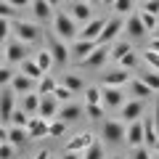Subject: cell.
Returning <instances> with one entry per match:
<instances>
[{
	"mask_svg": "<svg viewBox=\"0 0 159 159\" xmlns=\"http://www.w3.org/2000/svg\"><path fill=\"white\" fill-rule=\"evenodd\" d=\"M51 21H53V34H56L58 40H64V43H69V40H77V21H74L69 13L56 11Z\"/></svg>",
	"mask_w": 159,
	"mask_h": 159,
	"instance_id": "obj_1",
	"label": "cell"
},
{
	"mask_svg": "<svg viewBox=\"0 0 159 159\" xmlns=\"http://www.w3.org/2000/svg\"><path fill=\"white\" fill-rule=\"evenodd\" d=\"M11 27H13V32H16V40H21V43H34V40L40 37V27L34 21H27V19H13L11 21Z\"/></svg>",
	"mask_w": 159,
	"mask_h": 159,
	"instance_id": "obj_2",
	"label": "cell"
},
{
	"mask_svg": "<svg viewBox=\"0 0 159 159\" xmlns=\"http://www.w3.org/2000/svg\"><path fill=\"white\" fill-rule=\"evenodd\" d=\"M125 130H127V122H122V119H106L101 125V138L106 143H122L125 141Z\"/></svg>",
	"mask_w": 159,
	"mask_h": 159,
	"instance_id": "obj_3",
	"label": "cell"
},
{
	"mask_svg": "<svg viewBox=\"0 0 159 159\" xmlns=\"http://www.w3.org/2000/svg\"><path fill=\"white\" fill-rule=\"evenodd\" d=\"M125 29V21L119 16H114V19H106V24H103V29H101V34H98V45H111V43H117V37H119V32Z\"/></svg>",
	"mask_w": 159,
	"mask_h": 159,
	"instance_id": "obj_4",
	"label": "cell"
},
{
	"mask_svg": "<svg viewBox=\"0 0 159 159\" xmlns=\"http://www.w3.org/2000/svg\"><path fill=\"white\" fill-rule=\"evenodd\" d=\"M101 103L106 109H119L125 103V93L119 85H101Z\"/></svg>",
	"mask_w": 159,
	"mask_h": 159,
	"instance_id": "obj_5",
	"label": "cell"
},
{
	"mask_svg": "<svg viewBox=\"0 0 159 159\" xmlns=\"http://www.w3.org/2000/svg\"><path fill=\"white\" fill-rule=\"evenodd\" d=\"M48 51H51V56H53V64H58V66H64V64H69L72 61V56H69V45L64 43V40H58L56 34H51L48 37Z\"/></svg>",
	"mask_w": 159,
	"mask_h": 159,
	"instance_id": "obj_6",
	"label": "cell"
},
{
	"mask_svg": "<svg viewBox=\"0 0 159 159\" xmlns=\"http://www.w3.org/2000/svg\"><path fill=\"white\" fill-rule=\"evenodd\" d=\"M106 58H109V45H96L80 64H82V66H88V69H98V66H103V64H106Z\"/></svg>",
	"mask_w": 159,
	"mask_h": 159,
	"instance_id": "obj_7",
	"label": "cell"
},
{
	"mask_svg": "<svg viewBox=\"0 0 159 159\" xmlns=\"http://www.w3.org/2000/svg\"><path fill=\"white\" fill-rule=\"evenodd\" d=\"M3 53H6V64H21L24 58H27V43H21V40H11Z\"/></svg>",
	"mask_w": 159,
	"mask_h": 159,
	"instance_id": "obj_8",
	"label": "cell"
},
{
	"mask_svg": "<svg viewBox=\"0 0 159 159\" xmlns=\"http://www.w3.org/2000/svg\"><path fill=\"white\" fill-rule=\"evenodd\" d=\"M122 111V122H133V119H141L143 117V98H130L119 106Z\"/></svg>",
	"mask_w": 159,
	"mask_h": 159,
	"instance_id": "obj_9",
	"label": "cell"
},
{
	"mask_svg": "<svg viewBox=\"0 0 159 159\" xmlns=\"http://www.w3.org/2000/svg\"><path fill=\"white\" fill-rule=\"evenodd\" d=\"M37 88V80H32V77H27L24 72H13V77H11V90L16 93V96H24V93H29V90H34Z\"/></svg>",
	"mask_w": 159,
	"mask_h": 159,
	"instance_id": "obj_10",
	"label": "cell"
},
{
	"mask_svg": "<svg viewBox=\"0 0 159 159\" xmlns=\"http://www.w3.org/2000/svg\"><path fill=\"white\" fill-rule=\"evenodd\" d=\"M13 109H16V93L13 90H3L0 93V122H3V125L11 122Z\"/></svg>",
	"mask_w": 159,
	"mask_h": 159,
	"instance_id": "obj_11",
	"label": "cell"
},
{
	"mask_svg": "<svg viewBox=\"0 0 159 159\" xmlns=\"http://www.w3.org/2000/svg\"><path fill=\"white\" fill-rule=\"evenodd\" d=\"M96 45H98L96 40H82V37H77V40H72V45H69V56H72L74 61H82V58H85Z\"/></svg>",
	"mask_w": 159,
	"mask_h": 159,
	"instance_id": "obj_12",
	"label": "cell"
},
{
	"mask_svg": "<svg viewBox=\"0 0 159 159\" xmlns=\"http://www.w3.org/2000/svg\"><path fill=\"white\" fill-rule=\"evenodd\" d=\"M125 141H127V146H130V148L143 146V122H141V119H133V122H127Z\"/></svg>",
	"mask_w": 159,
	"mask_h": 159,
	"instance_id": "obj_13",
	"label": "cell"
},
{
	"mask_svg": "<svg viewBox=\"0 0 159 159\" xmlns=\"http://www.w3.org/2000/svg\"><path fill=\"white\" fill-rule=\"evenodd\" d=\"M125 32H127V37H130V40H141L143 34H146V27H143V21H141V16H138V11H135V13H127Z\"/></svg>",
	"mask_w": 159,
	"mask_h": 159,
	"instance_id": "obj_14",
	"label": "cell"
},
{
	"mask_svg": "<svg viewBox=\"0 0 159 159\" xmlns=\"http://www.w3.org/2000/svg\"><path fill=\"white\" fill-rule=\"evenodd\" d=\"M141 122H143V146L154 151V146H157V141H159L157 122H154V117H146V119H141Z\"/></svg>",
	"mask_w": 159,
	"mask_h": 159,
	"instance_id": "obj_15",
	"label": "cell"
},
{
	"mask_svg": "<svg viewBox=\"0 0 159 159\" xmlns=\"http://www.w3.org/2000/svg\"><path fill=\"white\" fill-rule=\"evenodd\" d=\"M103 24H106V19H90V21L82 24V29L77 32V37H82V40H98Z\"/></svg>",
	"mask_w": 159,
	"mask_h": 159,
	"instance_id": "obj_16",
	"label": "cell"
},
{
	"mask_svg": "<svg viewBox=\"0 0 159 159\" xmlns=\"http://www.w3.org/2000/svg\"><path fill=\"white\" fill-rule=\"evenodd\" d=\"M69 16H72L77 24H85V21L93 19V6L85 3V0H77V3L72 6V11H69Z\"/></svg>",
	"mask_w": 159,
	"mask_h": 159,
	"instance_id": "obj_17",
	"label": "cell"
},
{
	"mask_svg": "<svg viewBox=\"0 0 159 159\" xmlns=\"http://www.w3.org/2000/svg\"><path fill=\"white\" fill-rule=\"evenodd\" d=\"M93 141H96L93 133H77L74 138H69V141H66V146H64V148H66V151H80V154H82Z\"/></svg>",
	"mask_w": 159,
	"mask_h": 159,
	"instance_id": "obj_18",
	"label": "cell"
},
{
	"mask_svg": "<svg viewBox=\"0 0 159 159\" xmlns=\"http://www.w3.org/2000/svg\"><path fill=\"white\" fill-rule=\"evenodd\" d=\"M58 119H64V122H77V119H82L85 117V109L82 106H74V103H64V106H58V114H56Z\"/></svg>",
	"mask_w": 159,
	"mask_h": 159,
	"instance_id": "obj_19",
	"label": "cell"
},
{
	"mask_svg": "<svg viewBox=\"0 0 159 159\" xmlns=\"http://www.w3.org/2000/svg\"><path fill=\"white\" fill-rule=\"evenodd\" d=\"M37 114L43 119H53L58 114V101L53 96H40V106H37Z\"/></svg>",
	"mask_w": 159,
	"mask_h": 159,
	"instance_id": "obj_20",
	"label": "cell"
},
{
	"mask_svg": "<svg viewBox=\"0 0 159 159\" xmlns=\"http://www.w3.org/2000/svg\"><path fill=\"white\" fill-rule=\"evenodd\" d=\"M32 13H34V19H37V21H51L53 19V6L51 3H48V0H32Z\"/></svg>",
	"mask_w": 159,
	"mask_h": 159,
	"instance_id": "obj_21",
	"label": "cell"
},
{
	"mask_svg": "<svg viewBox=\"0 0 159 159\" xmlns=\"http://www.w3.org/2000/svg\"><path fill=\"white\" fill-rule=\"evenodd\" d=\"M48 122H51V119H43L40 114L32 117V119H29V125H27L29 138H48Z\"/></svg>",
	"mask_w": 159,
	"mask_h": 159,
	"instance_id": "obj_22",
	"label": "cell"
},
{
	"mask_svg": "<svg viewBox=\"0 0 159 159\" xmlns=\"http://www.w3.org/2000/svg\"><path fill=\"white\" fill-rule=\"evenodd\" d=\"M127 82H130V72H127V69H114V72H106L103 74V85H127Z\"/></svg>",
	"mask_w": 159,
	"mask_h": 159,
	"instance_id": "obj_23",
	"label": "cell"
},
{
	"mask_svg": "<svg viewBox=\"0 0 159 159\" xmlns=\"http://www.w3.org/2000/svg\"><path fill=\"white\" fill-rule=\"evenodd\" d=\"M58 82H61V85H66L72 93H82V90H85V80L80 77V74H74V72L64 74V77L58 80Z\"/></svg>",
	"mask_w": 159,
	"mask_h": 159,
	"instance_id": "obj_24",
	"label": "cell"
},
{
	"mask_svg": "<svg viewBox=\"0 0 159 159\" xmlns=\"http://www.w3.org/2000/svg\"><path fill=\"white\" fill-rule=\"evenodd\" d=\"M130 96H135V98H148V96H154V90L143 82L141 77H133V80H130Z\"/></svg>",
	"mask_w": 159,
	"mask_h": 159,
	"instance_id": "obj_25",
	"label": "cell"
},
{
	"mask_svg": "<svg viewBox=\"0 0 159 159\" xmlns=\"http://www.w3.org/2000/svg\"><path fill=\"white\" fill-rule=\"evenodd\" d=\"M24 141H29L27 127H16V125L8 127V143H13L16 148H21V143H24Z\"/></svg>",
	"mask_w": 159,
	"mask_h": 159,
	"instance_id": "obj_26",
	"label": "cell"
},
{
	"mask_svg": "<svg viewBox=\"0 0 159 159\" xmlns=\"http://www.w3.org/2000/svg\"><path fill=\"white\" fill-rule=\"evenodd\" d=\"M56 85H58V80H56V77H51V74L45 72L43 77L37 80V93H40V96H51V93L56 90Z\"/></svg>",
	"mask_w": 159,
	"mask_h": 159,
	"instance_id": "obj_27",
	"label": "cell"
},
{
	"mask_svg": "<svg viewBox=\"0 0 159 159\" xmlns=\"http://www.w3.org/2000/svg\"><path fill=\"white\" fill-rule=\"evenodd\" d=\"M37 106H40V93L37 90H29V93H24V98H21V109L27 114H37Z\"/></svg>",
	"mask_w": 159,
	"mask_h": 159,
	"instance_id": "obj_28",
	"label": "cell"
},
{
	"mask_svg": "<svg viewBox=\"0 0 159 159\" xmlns=\"http://www.w3.org/2000/svg\"><path fill=\"white\" fill-rule=\"evenodd\" d=\"M19 66H21V72L27 74V77H32V80H40V77H43V74H45V72H43V69L37 66V64H34V58H24V61L19 64Z\"/></svg>",
	"mask_w": 159,
	"mask_h": 159,
	"instance_id": "obj_29",
	"label": "cell"
},
{
	"mask_svg": "<svg viewBox=\"0 0 159 159\" xmlns=\"http://www.w3.org/2000/svg\"><path fill=\"white\" fill-rule=\"evenodd\" d=\"M34 64H37L43 72H51L56 64H53V56H51V51H37L34 53Z\"/></svg>",
	"mask_w": 159,
	"mask_h": 159,
	"instance_id": "obj_30",
	"label": "cell"
},
{
	"mask_svg": "<svg viewBox=\"0 0 159 159\" xmlns=\"http://www.w3.org/2000/svg\"><path fill=\"white\" fill-rule=\"evenodd\" d=\"M82 159H106V154H103V143L101 141H93L90 146L82 151Z\"/></svg>",
	"mask_w": 159,
	"mask_h": 159,
	"instance_id": "obj_31",
	"label": "cell"
},
{
	"mask_svg": "<svg viewBox=\"0 0 159 159\" xmlns=\"http://www.w3.org/2000/svg\"><path fill=\"white\" fill-rule=\"evenodd\" d=\"M133 45L127 43V40H122V43H117V45H109V58H114V61H119V58L125 56V53H130Z\"/></svg>",
	"mask_w": 159,
	"mask_h": 159,
	"instance_id": "obj_32",
	"label": "cell"
},
{
	"mask_svg": "<svg viewBox=\"0 0 159 159\" xmlns=\"http://www.w3.org/2000/svg\"><path fill=\"white\" fill-rule=\"evenodd\" d=\"M64 133H66V122L58 117H53L51 122H48V138H61Z\"/></svg>",
	"mask_w": 159,
	"mask_h": 159,
	"instance_id": "obj_33",
	"label": "cell"
},
{
	"mask_svg": "<svg viewBox=\"0 0 159 159\" xmlns=\"http://www.w3.org/2000/svg\"><path fill=\"white\" fill-rule=\"evenodd\" d=\"M103 114H106V106H103V103H85V117H88V119L98 122Z\"/></svg>",
	"mask_w": 159,
	"mask_h": 159,
	"instance_id": "obj_34",
	"label": "cell"
},
{
	"mask_svg": "<svg viewBox=\"0 0 159 159\" xmlns=\"http://www.w3.org/2000/svg\"><path fill=\"white\" fill-rule=\"evenodd\" d=\"M138 16H141V21H143V27H146V32H154V29L159 27V16L157 13H148V11H138Z\"/></svg>",
	"mask_w": 159,
	"mask_h": 159,
	"instance_id": "obj_35",
	"label": "cell"
},
{
	"mask_svg": "<svg viewBox=\"0 0 159 159\" xmlns=\"http://www.w3.org/2000/svg\"><path fill=\"white\" fill-rule=\"evenodd\" d=\"M29 119H32V114H27L21 106H19V109H13V114H11V125H16V127H27V125H29Z\"/></svg>",
	"mask_w": 159,
	"mask_h": 159,
	"instance_id": "obj_36",
	"label": "cell"
},
{
	"mask_svg": "<svg viewBox=\"0 0 159 159\" xmlns=\"http://www.w3.org/2000/svg\"><path fill=\"white\" fill-rule=\"evenodd\" d=\"M138 77H141V80L146 82L148 88H151L154 93H159V72H154V69H146V72H143V74H138Z\"/></svg>",
	"mask_w": 159,
	"mask_h": 159,
	"instance_id": "obj_37",
	"label": "cell"
},
{
	"mask_svg": "<svg viewBox=\"0 0 159 159\" xmlns=\"http://www.w3.org/2000/svg\"><path fill=\"white\" fill-rule=\"evenodd\" d=\"M11 21H13V19H6V16H0V45H3V43H8V37H11V32H13Z\"/></svg>",
	"mask_w": 159,
	"mask_h": 159,
	"instance_id": "obj_38",
	"label": "cell"
},
{
	"mask_svg": "<svg viewBox=\"0 0 159 159\" xmlns=\"http://www.w3.org/2000/svg\"><path fill=\"white\" fill-rule=\"evenodd\" d=\"M51 96L56 98V101H64V103H69V101H72V96H74V93L69 90L66 85H61V82H58V85H56V90H53Z\"/></svg>",
	"mask_w": 159,
	"mask_h": 159,
	"instance_id": "obj_39",
	"label": "cell"
},
{
	"mask_svg": "<svg viewBox=\"0 0 159 159\" xmlns=\"http://www.w3.org/2000/svg\"><path fill=\"white\" fill-rule=\"evenodd\" d=\"M117 64H119V66H122V69H127V72H130V69H135V66H138V56H135V51L125 53V56L119 58Z\"/></svg>",
	"mask_w": 159,
	"mask_h": 159,
	"instance_id": "obj_40",
	"label": "cell"
},
{
	"mask_svg": "<svg viewBox=\"0 0 159 159\" xmlns=\"http://www.w3.org/2000/svg\"><path fill=\"white\" fill-rule=\"evenodd\" d=\"M143 61H146L148 69H154V72H159V53L151 51V48H146V53H143Z\"/></svg>",
	"mask_w": 159,
	"mask_h": 159,
	"instance_id": "obj_41",
	"label": "cell"
},
{
	"mask_svg": "<svg viewBox=\"0 0 159 159\" xmlns=\"http://www.w3.org/2000/svg\"><path fill=\"white\" fill-rule=\"evenodd\" d=\"M85 103H101V88L88 85L85 88Z\"/></svg>",
	"mask_w": 159,
	"mask_h": 159,
	"instance_id": "obj_42",
	"label": "cell"
},
{
	"mask_svg": "<svg viewBox=\"0 0 159 159\" xmlns=\"http://www.w3.org/2000/svg\"><path fill=\"white\" fill-rule=\"evenodd\" d=\"M0 159H16V146L8 141L0 143Z\"/></svg>",
	"mask_w": 159,
	"mask_h": 159,
	"instance_id": "obj_43",
	"label": "cell"
},
{
	"mask_svg": "<svg viewBox=\"0 0 159 159\" xmlns=\"http://www.w3.org/2000/svg\"><path fill=\"white\" fill-rule=\"evenodd\" d=\"M0 16H6V19H16L19 11L11 6V3H6V0H0Z\"/></svg>",
	"mask_w": 159,
	"mask_h": 159,
	"instance_id": "obj_44",
	"label": "cell"
},
{
	"mask_svg": "<svg viewBox=\"0 0 159 159\" xmlns=\"http://www.w3.org/2000/svg\"><path fill=\"white\" fill-rule=\"evenodd\" d=\"M11 77H13L11 66H6V64H0V88H6V85H11Z\"/></svg>",
	"mask_w": 159,
	"mask_h": 159,
	"instance_id": "obj_45",
	"label": "cell"
},
{
	"mask_svg": "<svg viewBox=\"0 0 159 159\" xmlns=\"http://www.w3.org/2000/svg\"><path fill=\"white\" fill-rule=\"evenodd\" d=\"M111 8L117 13H127V11H133V0H114Z\"/></svg>",
	"mask_w": 159,
	"mask_h": 159,
	"instance_id": "obj_46",
	"label": "cell"
},
{
	"mask_svg": "<svg viewBox=\"0 0 159 159\" xmlns=\"http://www.w3.org/2000/svg\"><path fill=\"white\" fill-rule=\"evenodd\" d=\"M133 159H151V148H146V146L133 148Z\"/></svg>",
	"mask_w": 159,
	"mask_h": 159,
	"instance_id": "obj_47",
	"label": "cell"
},
{
	"mask_svg": "<svg viewBox=\"0 0 159 159\" xmlns=\"http://www.w3.org/2000/svg\"><path fill=\"white\" fill-rule=\"evenodd\" d=\"M141 6H143V11L157 13V16H159V0H146V3H141Z\"/></svg>",
	"mask_w": 159,
	"mask_h": 159,
	"instance_id": "obj_48",
	"label": "cell"
},
{
	"mask_svg": "<svg viewBox=\"0 0 159 159\" xmlns=\"http://www.w3.org/2000/svg\"><path fill=\"white\" fill-rule=\"evenodd\" d=\"M6 3H11L16 11H21V8H29V6H32V0H6Z\"/></svg>",
	"mask_w": 159,
	"mask_h": 159,
	"instance_id": "obj_49",
	"label": "cell"
},
{
	"mask_svg": "<svg viewBox=\"0 0 159 159\" xmlns=\"http://www.w3.org/2000/svg\"><path fill=\"white\" fill-rule=\"evenodd\" d=\"M61 159H82V154H80V151H66V148H64Z\"/></svg>",
	"mask_w": 159,
	"mask_h": 159,
	"instance_id": "obj_50",
	"label": "cell"
},
{
	"mask_svg": "<svg viewBox=\"0 0 159 159\" xmlns=\"http://www.w3.org/2000/svg\"><path fill=\"white\" fill-rule=\"evenodd\" d=\"M32 159H51V151H45V148H43V151H37Z\"/></svg>",
	"mask_w": 159,
	"mask_h": 159,
	"instance_id": "obj_51",
	"label": "cell"
},
{
	"mask_svg": "<svg viewBox=\"0 0 159 159\" xmlns=\"http://www.w3.org/2000/svg\"><path fill=\"white\" fill-rule=\"evenodd\" d=\"M0 141H8V127L0 122Z\"/></svg>",
	"mask_w": 159,
	"mask_h": 159,
	"instance_id": "obj_52",
	"label": "cell"
},
{
	"mask_svg": "<svg viewBox=\"0 0 159 159\" xmlns=\"http://www.w3.org/2000/svg\"><path fill=\"white\" fill-rule=\"evenodd\" d=\"M154 122H157V130H159V96H157V109H154Z\"/></svg>",
	"mask_w": 159,
	"mask_h": 159,
	"instance_id": "obj_53",
	"label": "cell"
},
{
	"mask_svg": "<svg viewBox=\"0 0 159 159\" xmlns=\"http://www.w3.org/2000/svg\"><path fill=\"white\" fill-rule=\"evenodd\" d=\"M148 48H151V51H157V53H159V40H157V37H154V40H151V43H148Z\"/></svg>",
	"mask_w": 159,
	"mask_h": 159,
	"instance_id": "obj_54",
	"label": "cell"
},
{
	"mask_svg": "<svg viewBox=\"0 0 159 159\" xmlns=\"http://www.w3.org/2000/svg\"><path fill=\"white\" fill-rule=\"evenodd\" d=\"M48 3H51L53 8H58V6H61V0H48Z\"/></svg>",
	"mask_w": 159,
	"mask_h": 159,
	"instance_id": "obj_55",
	"label": "cell"
},
{
	"mask_svg": "<svg viewBox=\"0 0 159 159\" xmlns=\"http://www.w3.org/2000/svg\"><path fill=\"white\" fill-rule=\"evenodd\" d=\"M3 61H6V53H3V48H0V64H3Z\"/></svg>",
	"mask_w": 159,
	"mask_h": 159,
	"instance_id": "obj_56",
	"label": "cell"
},
{
	"mask_svg": "<svg viewBox=\"0 0 159 159\" xmlns=\"http://www.w3.org/2000/svg\"><path fill=\"white\" fill-rule=\"evenodd\" d=\"M101 3H103V6H109V8H111V3H114V0H101Z\"/></svg>",
	"mask_w": 159,
	"mask_h": 159,
	"instance_id": "obj_57",
	"label": "cell"
},
{
	"mask_svg": "<svg viewBox=\"0 0 159 159\" xmlns=\"http://www.w3.org/2000/svg\"><path fill=\"white\" fill-rule=\"evenodd\" d=\"M85 3H90V6H98V3H101V0H85Z\"/></svg>",
	"mask_w": 159,
	"mask_h": 159,
	"instance_id": "obj_58",
	"label": "cell"
},
{
	"mask_svg": "<svg viewBox=\"0 0 159 159\" xmlns=\"http://www.w3.org/2000/svg\"><path fill=\"white\" fill-rule=\"evenodd\" d=\"M154 37H157V40H159V27H157V29H154Z\"/></svg>",
	"mask_w": 159,
	"mask_h": 159,
	"instance_id": "obj_59",
	"label": "cell"
},
{
	"mask_svg": "<svg viewBox=\"0 0 159 159\" xmlns=\"http://www.w3.org/2000/svg\"><path fill=\"white\" fill-rule=\"evenodd\" d=\"M154 154H159V141H157V146H154Z\"/></svg>",
	"mask_w": 159,
	"mask_h": 159,
	"instance_id": "obj_60",
	"label": "cell"
},
{
	"mask_svg": "<svg viewBox=\"0 0 159 159\" xmlns=\"http://www.w3.org/2000/svg\"><path fill=\"white\" fill-rule=\"evenodd\" d=\"M151 159H159V154H151Z\"/></svg>",
	"mask_w": 159,
	"mask_h": 159,
	"instance_id": "obj_61",
	"label": "cell"
},
{
	"mask_svg": "<svg viewBox=\"0 0 159 159\" xmlns=\"http://www.w3.org/2000/svg\"><path fill=\"white\" fill-rule=\"evenodd\" d=\"M109 159H122V157H119V154H117V157H109Z\"/></svg>",
	"mask_w": 159,
	"mask_h": 159,
	"instance_id": "obj_62",
	"label": "cell"
},
{
	"mask_svg": "<svg viewBox=\"0 0 159 159\" xmlns=\"http://www.w3.org/2000/svg\"><path fill=\"white\" fill-rule=\"evenodd\" d=\"M138 3H146V0H138Z\"/></svg>",
	"mask_w": 159,
	"mask_h": 159,
	"instance_id": "obj_63",
	"label": "cell"
},
{
	"mask_svg": "<svg viewBox=\"0 0 159 159\" xmlns=\"http://www.w3.org/2000/svg\"><path fill=\"white\" fill-rule=\"evenodd\" d=\"M0 143H3V141H0Z\"/></svg>",
	"mask_w": 159,
	"mask_h": 159,
	"instance_id": "obj_64",
	"label": "cell"
}]
</instances>
